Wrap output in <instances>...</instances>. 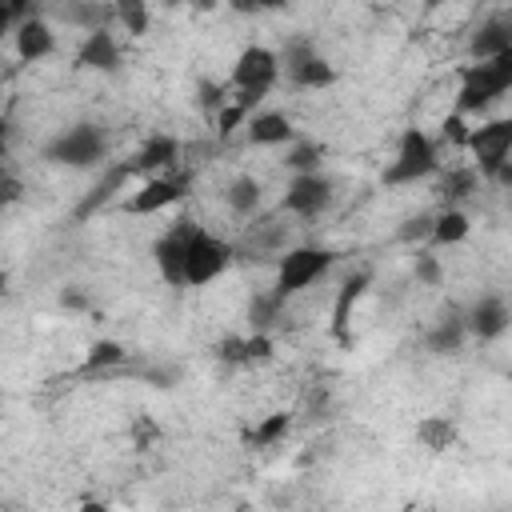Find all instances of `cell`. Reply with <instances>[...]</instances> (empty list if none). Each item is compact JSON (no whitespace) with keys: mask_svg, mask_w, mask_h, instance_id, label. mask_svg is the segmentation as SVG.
Masks as SVG:
<instances>
[{"mask_svg":"<svg viewBox=\"0 0 512 512\" xmlns=\"http://www.w3.org/2000/svg\"><path fill=\"white\" fill-rule=\"evenodd\" d=\"M464 148L476 156V172L484 180H496L500 188L512 184V120H488L480 128H468Z\"/></svg>","mask_w":512,"mask_h":512,"instance_id":"cell-1","label":"cell"},{"mask_svg":"<svg viewBox=\"0 0 512 512\" xmlns=\"http://www.w3.org/2000/svg\"><path fill=\"white\" fill-rule=\"evenodd\" d=\"M332 264H336V252H332V248H320V244H300V248L280 252V260H276V284H272V296L288 300V296L304 292V288H308V284H316Z\"/></svg>","mask_w":512,"mask_h":512,"instance_id":"cell-2","label":"cell"},{"mask_svg":"<svg viewBox=\"0 0 512 512\" xmlns=\"http://www.w3.org/2000/svg\"><path fill=\"white\" fill-rule=\"evenodd\" d=\"M104 156H108V136L100 124H72L44 148V160L64 164V168H92Z\"/></svg>","mask_w":512,"mask_h":512,"instance_id":"cell-3","label":"cell"},{"mask_svg":"<svg viewBox=\"0 0 512 512\" xmlns=\"http://www.w3.org/2000/svg\"><path fill=\"white\" fill-rule=\"evenodd\" d=\"M436 144L420 132V128H404L400 144H396V160L384 168V184H416L424 176L436 172Z\"/></svg>","mask_w":512,"mask_h":512,"instance_id":"cell-4","label":"cell"},{"mask_svg":"<svg viewBox=\"0 0 512 512\" xmlns=\"http://www.w3.org/2000/svg\"><path fill=\"white\" fill-rule=\"evenodd\" d=\"M228 264H232V244L196 228L188 248H184V288H200V284L216 280Z\"/></svg>","mask_w":512,"mask_h":512,"instance_id":"cell-5","label":"cell"},{"mask_svg":"<svg viewBox=\"0 0 512 512\" xmlns=\"http://www.w3.org/2000/svg\"><path fill=\"white\" fill-rule=\"evenodd\" d=\"M280 72H288V84L296 88H328L336 80V68L308 44V40H292L280 52Z\"/></svg>","mask_w":512,"mask_h":512,"instance_id":"cell-6","label":"cell"},{"mask_svg":"<svg viewBox=\"0 0 512 512\" xmlns=\"http://www.w3.org/2000/svg\"><path fill=\"white\" fill-rule=\"evenodd\" d=\"M280 80V56L264 44H252L236 56L232 64V88H244V92H260L268 96V88Z\"/></svg>","mask_w":512,"mask_h":512,"instance_id":"cell-7","label":"cell"},{"mask_svg":"<svg viewBox=\"0 0 512 512\" xmlns=\"http://www.w3.org/2000/svg\"><path fill=\"white\" fill-rule=\"evenodd\" d=\"M184 196H188V180H184V176L156 172V176H148V180L124 200V208H128L132 216H152V212H160V208H172V204L184 200Z\"/></svg>","mask_w":512,"mask_h":512,"instance_id":"cell-8","label":"cell"},{"mask_svg":"<svg viewBox=\"0 0 512 512\" xmlns=\"http://www.w3.org/2000/svg\"><path fill=\"white\" fill-rule=\"evenodd\" d=\"M328 204H332V184L320 172H296L292 184H288V192H284V200H280L284 212L304 216V220L320 216Z\"/></svg>","mask_w":512,"mask_h":512,"instance_id":"cell-9","label":"cell"},{"mask_svg":"<svg viewBox=\"0 0 512 512\" xmlns=\"http://www.w3.org/2000/svg\"><path fill=\"white\" fill-rule=\"evenodd\" d=\"M192 232H196V224H192L188 216H180L176 228L164 232V236L152 244V260H156L160 276H164L172 288H184V248H188Z\"/></svg>","mask_w":512,"mask_h":512,"instance_id":"cell-10","label":"cell"},{"mask_svg":"<svg viewBox=\"0 0 512 512\" xmlns=\"http://www.w3.org/2000/svg\"><path fill=\"white\" fill-rule=\"evenodd\" d=\"M508 304H504V296H480L468 312H464V328H468V336H476V340H496V336H504L508 332Z\"/></svg>","mask_w":512,"mask_h":512,"instance_id":"cell-11","label":"cell"},{"mask_svg":"<svg viewBox=\"0 0 512 512\" xmlns=\"http://www.w3.org/2000/svg\"><path fill=\"white\" fill-rule=\"evenodd\" d=\"M44 12L52 20H64L84 32L108 28V20H112V4H96V0H44Z\"/></svg>","mask_w":512,"mask_h":512,"instance_id":"cell-12","label":"cell"},{"mask_svg":"<svg viewBox=\"0 0 512 512\" xmlns=\"http://www.w3.org/2000/svg\"><path fill=\"white\" fill-rule=\"evenodd\" d=\"M76 68H92V72H116L120 68V44L112 36V28H92L76 52Z\"/></svg>","mask_w":512,"mask_h":512,"instance_id":"cell-13","label":"cell"},{"mask_svg":"<svg viewBox=\"0 0 512 512\" xmlns=\"http://www.w3.org/2000/svg\"><path fill=\"white\" fill-rule=\"evenodd\" d=\"M56 48V32L44 16H24L16 24V56L20 60H44Z\"/></svg>","mask_w":512,"mask_h":512,"instance_id":"cell-14","label":"cell"},{"mask_svg":"<svg viewBox=\"0 0 512 512\" xmlns=\"http://www.w3.org/2000/svg\"><path fill=\"white\" fill-rule=\"evenodd\" d=\"M244 132H248V144L256 148H272V144H292L296 140V128L284 112H252L244 120Z\"/></svg>","mask_w":512,"mask_h":512,"instance_id":"cell-15","label":"cell"},{"mask_svg":"<svg viewBox=\"0 0 512 512\" xmlns=\"http://www.w3.org/2000/svg\"><path fill=\"white\" fill-rule=\"evenodd\" d=\"M180 164V144L172 140V136H148L144 144H140V152L128 160V168H132V176L136 172H168V168H176Z\"/></svg>","mask_w":512,"mask_h":512,"instance_id":"cell-16","label":"cell"},{"mask_svg":"<svg viewBox=\"0 0 512 512\" xmlns=\"http://www.w3.org/2000/svg\"><path fill=\"white\" fill-rule=\"evenodd\" d=\"M128 180H132V168H128V160L112 164V168H108V172H104V176H100V180L88 188V196L76 204V212H72V216H76V220H88V216H92L96 208H104V204H108V200H112V196H116V192H120Z\"/></svg>","mask_w":512,"mask_h":512,"instance_id":"cell-17","label":"cell"},{"mask_svg":"<svg viewBox=\"0 0 512 512\" xmlns=\"http://www.w3.org/2000/svg\"><path fill=\"white\" fill-rule=\"evenodd\" d=\"M372 284V272H356V276H348L344 280V288L336 292V304H332V336L340 340V344H348L352 336H348V324H352V308H356V300L364 296V288Z\"/></svg>","mask_w":512,"mask_h":512,"instance_id":"cell-18","label":"cell"},{"mask_svg":"<svg viewBox=\"0 0 512 512\" xmlns=\"http://www.w3.org/2000/svg\"><path fill=\"white\" fill-rule=\"evenodd\" d=\"M508 48H512V20H508V16H492V20H484V24L472 32V40H468L472 60H488V56L508 52Z\"/></svg>","mask_w":512,"mask_h":512,"instance_id":"cell-19","label":"cell"},{"mask_svg":"<svg viewBox=\"0 0 512 512\" xmlns=\"http://www.w3.org/2000/svg\"><path fill=\"white\" fill-rule=\"evenodd\" d=\"M124 364H128V348H124L120 340L104 336V340H92V344H88V356H84V364H80V376L124 372Z\"/></svg>","mask_w":512,"mask_h":512,"instance_id":"cell-20","label":"cell"},{"mask_svg":"<svg viewBox=\"0 0 512 512\" xmlns=\"http://www.w3.org/2000/svg\"><path fill=\"white\" fill-rule=\"evenodd\" d=\"M480 192V172L476 168H448L436 184V200L444 208H460L464 200H472Z\"/></svg>","mask_w":512,"mask_h":512,"instance_id":"cell-21","label":"cell"},{"mask_svg":"<svg viewBox=\"0 0 512 512\" xmlns=\"http://www.w3.org/2000/svg\"><path fill=\"white\" fill-rule=\"evenodd\" d=\"M496 100L512 88V48L508 52H496V56H488V60H476V64H464Z\"/></svg>","mask_w":512,"mask_h":512,"instance_id":"cell-22","label":"cell"},{"mask_svg":"<svg viewBox=\"0 0 512 512\" xmlns=\"http://www.w3.org/2000/svg\"><path fill=\"white\" fill-rule=\"evenodd\" d=\"M464 336H468V328H464V312H448V316H440L436 328L428 332V352H436V356H452V352H460Z\"/></svg>","mask_w":512,"mask_h":512,"instance_id":"cell-23","label":"cell"},{"mask_svg":"<svg viewBox=\"0 0 512 512\" xmlns=\"http://www.w3.org/2000/svg\"><path fill=\"white\" fill-rule=\"evenodd\" d=\"M468 232H472V220H468L464 208H440L432 216V236L428 240L440 244V248H448V244H460Z\"/></svg>","mask_w":512,"mask_h":512,"instance_id":"cell-24","label":"cell"},{"mask_svg":"<svg viewBox=\"0 0 512 512\" xmlns=\"http://www.w3.org/2000/svg\"><path fill=\"white\" fill-rule=\"evenodd\" d=\"M224 200H228V208L236 212V216H256L260 212V200H264V188H260V180L256 176H236L228 188H224Z\"/></svg>","mask_w":512,"mask_h":512,"instance_id":"cell-25","label":"cell"},{"mask_svg":"<svg viewBox=\"0 0 512 512\" xmlns=\"http://www.w3.org/2000/svg\"><path fill=\"white\" fill-rule=\"evenodd\" d=\"M416 440L428 448V452H448L456 444V424L448 416H424L416 424Z\"/></svg>","mask_w":512,"mask_h":512,"instance_id":"cell-26","label":"cell"},{"mask_svg":"<svg viewBox=\"0 0 512 512\" xmlns=\"http://www.w3.org/2000/svg\"><path fill=\"white\" fill-rule=\"evenodd\" d=\"M496 96L468 72V68H460V92H456V112L460 116H468V112H484L488 104H492Z\"/></svg>","mask_w":512,"mask_h":512,"instance_id":"cell-27","label":"cell"},{"mask_svg":"<svg viewBox=\"0 0 512 512\" xmlns=\"http://www.w3.org/2000/svg\"><path fill=\"white\" fill-rule=\"evenodd\" d=\"M112 20L128 36H144L148 32V0H112Z\"/></svg>","mask_w":512,"mask_h":512,"instance_id":"cell-28","label":"cell"},{"mask_svg":"<svg viewBox=\"0 0 512 512\" xmlns=\"http://www.w3.org/2000/svg\"><path fill=\"white\" fill-rule=\"evenodd\" d=\"M280 308H284V300H280V296H272V292L252 296V304H248V324H252V332H268V328L276 324Z\"/></svg>","mask_w":512,"mask_h":512,"instance_id":"cell-29","label":"cell"},{"mask_svg":"<svg viewBox=\"0 0 512 512\" xmlns=\"http://www.w3.org/2000/svg\"><path fill=\"white\" fill-rule=\"evenodd\" d=\"M320 156H324V148H320L316 140H292L284 164H288L292 172H316V168H320Z\"/></svg>","mask_w":512,"mask_h":512,"instance_id":"cell-30","label":"cell"},{"mask_svg":"<svg viewBox=\"0 0 512 512\" xmlns=\"http://www.w3.org/2000/svg\"><path fill=\"white\" fill-rule=\"evenodd\" d=\"M288 424H292V416H288V412H272V416H264V420L252 428L248 444H252V448H272V444L288 432Z\"/></svg>","mask_w":512,"mask_h":512,"instance_id":"cell-31","label":"cell"},{"mask_svg":"<svg viewBox=\"0 0 512 512\" xmlns=\"http://www.w3.org/2000/svg\"><path fill=\"white\" fill-rule=\"evenodd\" d=\"M432 216H436V212H416V216H408V220L396 228V240H400V244H424V240L432 236Z\"/></svg>","mask_w":512,"mask_h":512,"instance_id":"cell-32","label":"cell"},{"mask_svg":"<svg viewBox=\"0 0 512 512\" xmlns=\"http://www.w3.org/2000/svg\"><path fill=\"white\" fill-rule=\"evenodd\" d=\"M196 104L216 116V112L228 104V88H224L220 80H200V84H196Z\"/></svg>","mask_w":512,"mask_h":512,"instance_id":"cell-33","label":"cell"},{"mask_svg":"<svg viewBox=\"0 0 512 512\" xmlns=\"http://www.w3.org/2000/svg\"><path fill=\"white\" fill-rule=\"evenodd\" d=\"M412 272H416V280L428 284V288H440V280H444V268H440V260H436L432 252H416Z\"/></svg>","mask_w":512,"mask_h":512,"instance_id":"cell-34","label":"cell"},{"mask_svg":"<svg viewBox=\"0 0 512 512\" xmlns=\"http://www.w3.org/2000/svg\"><path fill=\"white\" fill-rule=\"evenodd\" d=\"M248 116H252V112H248L244 104L228 100V104H224V108L216 112V132H220V136H232V132H236V128H240V124H244Z\"/></svg>","mask_w":512,"mask_h":512,"instance_id":"cell-35","label":"cell"},{"mask_svg":"<svg viewBox=\"0 0 512 512\" xmlns=\"http://www.w3.org/2000/svg\"><path fill=\"white\" fill-rule=\"evenodd\" d=\"M440 140L452 144V148H464V140H468V120H464L460 112H448V116L440 120Z\"/></svg>","mask_w":512,"mask_h":512,"instance_id":"cell-36","label":"cell"},{"mask_svg":"<svg viewBox=\"0 0 512 512\" xmlns=\"http://www.w3.org/2000/svg\"><path fill=\"white\" fill-rule=\"evenodd\" d=\"M264 360H272V336L268 332L244 336V364H264Z\"/></svg>","mask_w":512,"mask_h":512,"instance_id":"cell-37","label":"cell"},{"mask_svg":"<svg viewBox=\"0 0 512 512\" xmlns=\"http://www.w3.org/2000/svg\"><path fill=\"white\" fill-rule=\"evenodd\" d=\"M128 432H132V444H136V452H148V448L160 440V424H156V420H148V416H136Z\"/></svg>","mask_w":512,"mask_h":512,"instance_id":"cell-38","label":"cell"},{"mask_svg":"<svg viewBox=\"0 0 512 512\" xmlns=\"http://www.w3.org/2000/svg\"><path fill=\"white\" fill-rule=\"evenodd\" d=\"M292 0H228V8L232 12H240V16H256V12H280V8H288Z\"/></svg>","mask_w":512,"mask_h":512,"instance_id":"cell-39","label":"cell"},{"mask_svg":"<svg viewBox=\"0 0 512 512\" xmlns=\"http://www.w3.org/2000/svg\"><path fill=\"white\" fill-rule=\"evenodd\" d=\"M216 360H224V364H244V336H224V340H216Z\"/></svg>","mask_w":512,"mask_h":512,"instance_id":"cell-40","label":"cell"},{"mask_svg":"<svg viewBox=\"0 0 512 512\" xmlns=\"http://www.w3.org/2000/svg\"><path fill=\"white\" fill-rule=\"evenodd\" d=\"M20 196H24V184H20V176H8V172H0V208L16 204Z\"/></svg>","mask_w":512,"mask_h":512,"instance_id":"cell-41","label":"cell"},{"mask_svg":"<svg viewBox=\"0 0 512 512\" xmlns=\"http://www.w3.org/2000/svg\"><path fill=\"white\" fill-rule=\"evenodd\" d=\"M60 308H68V312H80V308H88V296H84L80 288H64V292H60Z\"/></svg>","mask_w":512,"mask_h":512,"instance_id":"cell-42","label":"cell"},{"mask_svg":"<svg viewBox=\"0 0 512 512\" xmlns=\"http://www.w3.org/2000/svg\"><path fill=\"white\" fill-rule=\"evenodd\" d=\"M0 4L12 12V20H16V24H20L24 16H32V8H36V0H0Z\"/></svg>","mask_w":512,"mask_h":512,"instance_id":"cell-43","label":"cell"},{"mask_svg":"<svg viewBox=\"0 0 512 512\" xmlns=\"http://www.w3.org/2000/svg\"><path fill=\"white\" fill-rule=\"evenodd\" d=\"M8 28H16V20H12V12H8V8L0 4V36H4Z\"/></svg>","mask_w":512,"mask_h":512,"instance_id":"cell-44","label":"cell"},{"mask_svg":"<svg viewBox=\"0 0 512 512\" xmlns=\"http://www.w3.org/2000/svg\"><path fill=\"white\" fill-rule=\"evenodd\" d=\"M188 4H192V8H196V12H212V8H216V4H220V0H188Z\"/></svg>","mask_w":512,"mask_h":512,"instance_id":"cell-45","label":"cell"},{"mask_svg":"<svg viewBox=\"0 0 512 512\" xmlns=\"http://www.w3.org/2000/svg\"><path fill=\"white\" fill-rule=\"evenodd\" d=\"M4 148H8V124L0 120V160H4Z\"/></svg>","mask_w":512,"mask_h":512,"instance_id":"cell-46","label":"cell"},{"mask_svg":"<svg viewBox=\"0 0 512 512\" xmlns=\"http://www.w3.org/2000/svg\"><path fill=\"white\" fill-rule=\"evenodd\" d=\"M4 292H8V272L0 268V300H4Z\"/></svg>","mask_w":512,"mask_h":512,"instance_id":"cell-47","label":"cell"},{"mask_svg":"<svg viewBox=\"0 0 512 512\" xmlns=\"http://www.w3.org/2000/svg\"><path fill=\"white\" fill-rule=\"evenodd\" d=\"M164 8H180V4H188V0H160Z\"/></svg>","mask_w":512,"mask_h":512,"instance_id":"cell-48","label":"cell"},{"mask_svg":"<svg viewBox=\"0 0 512 512\" xmlns=\"http://www.w3.org/2000/svg\"><path fill=\"white\" fill-rule=\"evenodd\" d=\"M424 4H428V8H440V4H448V0H424Z\"/></svg>","mask_w":512,"mask_h":512,"instance_id":"cell-49","label":"cell"}]
</instances>
